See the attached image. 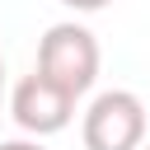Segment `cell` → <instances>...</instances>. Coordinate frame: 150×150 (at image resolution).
I'll list each match as a JSON object with an SVG mask.
<instances>
[{
    "label": "cell",
    "instance_id": "obj_1",
    "mask_svg": "<svg viewBox=\"0 0 150 150\" xmlns=\"http://www.w3.org/2000/svg\"><path fill=\"white\" fill-rule=\"evenodd\" d=\"M98 66H103V52H98V38L75 23V19H61L52 23L42 38H38V75H47L52 84H61L70 98H84L98 80Z\"/></svg>",
    "mask_w": 150,
    "mask_h": 150
},
{
    "label": "cell",
    "instance_id": "obj_2",
    "mask_svg": "<svg viewBox=\"0 0 150 150\" xmlns=\"http://www.w3.org/2000/svg\"><path fill=\"white\" fill-rule=\"evenodd\" d=\"M84 150H136L145 141V103L131 89H103L80 122Z\"/></svg>",
    "mask_w": 150,
    "mask_h": 150
},
{
    "label": "cell",
    "instance_id": "obj_3",
    "mask_svg": "<svg viewBox=\"0 0 150 150\" xmlns=\"http://www.w3.org/2000/svg\"><path fill=\"white\" fill-rule=\"evenodd\" d=\"M9 117L28 131V136H56V131H66L70 127V117H75V98L61 89V84H52L47 75H23L19 84H14V94H9Z\"/></svg>",
    "mask_w": 150,
    "mask_h": 150
},
{
    "label": "cell",
    "instance_id": "obj_4",
    "mask_svg": "<svg viewBox=\"0 0 150 150\" xmlns=\"http://www.w3.org/2000/svg\"><path fill=\"white\" fill-rule=\"evenodd\" d=\"M66 9H75V14H98V9H108L112 0H61Z\"/></svg>",
    "mask_w": 150,
    "mask_h": 150
},
{
    "label": "cell",
    "instance_id": "obj_5",
    "mask_svg": "<svg viewBox=\"0 0 150 150\" xmlns=\"http://www.w3.org/2000/svg\"><path fill=\"white\" fill-rule=\"evenodd\" d=\"M0 150H47L42 136H14V141H0Z\"/></svg>",
    "mask_w": 150,
    "mask_h": 150
},
{
    "label": "cell",
    "instance_id": "obj_6",
    "mask_svg": "<svg viewBox=\"0 0 150 150\" xmlns=\"http://www.w3.org/2000/svg\"><path fill=\"white\" fill-rule=\"evenodd\" d=\"M0 112H5V52H0Z\"/></svg>",
    "mask_w": 150,
    "mask_h": 150
},
{
    "label": "cell",
    "instance_id": "obj_7",
    "mask_svg": "<svg viewBox=\"0 0 150 150\" xmlns=\"http://www.w3.org/2000/svg\"><path fill=\"white\" fill-rule=\"evenodd\" d=\"M136 150H150V141H141V145H136Z\"/></svg>",
    "mask_w": 150,
    "mask_h": 150
}]
</instances>
